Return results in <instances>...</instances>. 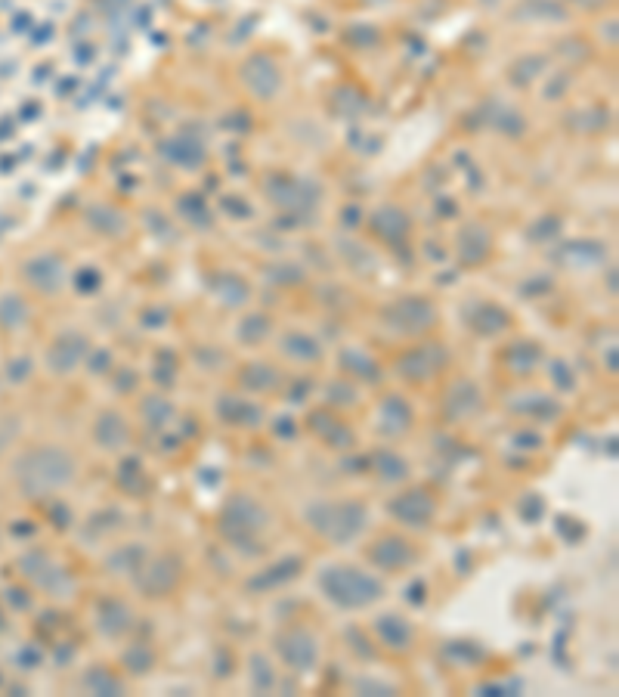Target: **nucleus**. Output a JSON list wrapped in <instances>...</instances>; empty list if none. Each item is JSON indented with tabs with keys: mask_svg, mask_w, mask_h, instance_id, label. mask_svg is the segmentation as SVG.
Here are the masks:
<instances>
[{
	"mask_svg": "<svg viewBox=\"0 0 619 697\" xmlns=\"http://www.w3.org/2000/svg\"><path fill=\"white\" fill-rule=\"evenodd\" d=\"M10 474L25 499H47L78 481V456L62 443H38L13 459Z\"/></svg>",
	"mask_w": 619,
	"mask_h": 697,
	"instance_id": "1",
	"label": "nucleus"
},
{
	"mask_svg": "<svg viewBox=\"0 0 619 697\" xmlns=\"http://www.w3.org/2000/svg\"><path fill=\"white\" fill-rule=\"evenodd\" d=\"M267 527H270L267 505L257 502L251 493L226 496L217 518H214V530H217L220 540L245 558L264 555L267 546H264V540H260V533H264Z\"/></svg>",
	"mask_w": 619,
	"mask_h": 697,
	"instance_id": "2",
	"label": "nucleus"
},
{
	"mask_svg": "<svg viewBox=\"0 0 619 697\" xmlns=\"http://www.w3.org/2000/svg\"><path fill=\"white\" fill-rule=\"evenodd\" d=\"M322 598L338 611H366L387 595V586L378 574L360 564H325L316 574Z\"/></svg>",
	"mask_w": 619,
	"mask_h": 697,
	"instance_id": "3",
	"label": "nucleus"
},
{
	"mask_svg": "<svg viewBox=\"0 0 619 697\" xmlns=\"http://www.w3.org/2000/svg\"><path fill=\"white\" fill-rule=\"evenodd\" d=\"M304 524L335 549L353 546L369 527V505L360 499H313L304 505Z\"/></svg>",
	"mask_w": 619,
	"mask_h": 697,
	"instance_id": "4",
	"label": "nucleus"
},
{
	"mask_svg": "<svg viewBox=\"0 0 619 697\" xmlns=\"http://www.w3.org/2000/svg\"><path fill=\"white\" fill-rule=\"evenodd\" d=\"M449 369V347L440 341H421L406 347L394 360V375L412 388H425Z\"/></svg>",
	"mask_w": 619,
	"mask_h": 697,
	"instance_id": "5",
	"label": "nucleus"
},
{
	"mask_svg": "<svg viewBox=\"0 0 619 697\" xmlns=\"http://www.w3.org/2000/svg\"><path fill=\"white\" fill-rule=\"evenodd\" d=\"M273 651H276V657L285 663V667L291 673H298V676L313 673L319 667V660H322V642H319L316 632L310 626H304V623L282 626L273 636Z\"/></svg>",
	"mask_w": 619,
	"mask_h": 697,
	"instance_id": "6",
	"label": "nucleus"
},
{
	"mask_svg": "<svg viewBox=\"0 0 619 697\" xmlns=\"http://www.w3.org/2000/svg\"><path fill=\"white\" fill-rule=\"evenodd\" d=\"M183 577H186V561L177 552H161L155 558L149 555L146 564L130 577V583H134V589L143 598L161 601V598H171L180 589Z\"/></svg>",
	"mask_w": 619,
	"mask_h": 697,
	"instance_id": "7",
	"label": "nucleus"
},
{
	"mask_svg": "<svg viewBox=\"0 0 619 697\" xmlns=\"http://www.w3.org/2000/svg\"><path fill=\"white\" fill-rule=\"evenodd\" d=\"M437 320H440V313H437V307L425 295L397 298V301H390L381 310L384 329H390L394 335H406V338H418V335L431 332L437 326Z\"/></svg>",
	"mask_w": 619,
	"mask_h": 697,
	"instance_id": "8",
	"label": "nucleus"
},
{
	"mask_svg": "<svg viewBox=\"0 0 619 697\" xmlns=\"http://www.w3.org/2000/svg\"><path fill=\"white\" fill-rule=\"evenodd\" d=\"M19 570H22V577H25L31 586H38L41 592H47V595H53V598H65V595L75 592L72 570L65 567V564H59L53 555L41 552V549H31L28 555H22Z\"/></svg>",
	"mask_w": 619,
	"mask_h": 697,
	"instance_id": "9",
	"label": "nucleus"
},
{
	"mask_svg": "<svg viewBox=\"0 0 619 697\" xmlns=\"http://www.w3.org/2000/svg\"><path fill=\"white\" fill-rule=\"evenodd\" d=\"M366 561L381 574H406L421 561V552L403 533H378L366 546Z\"/></svg>",
	"mask_w": 619,
	"mask_h": 697,
	"instance_id": "10",
	"label": "nucleus"
},
{
	"mask_svg": "<svg viewBox=\"0 0 619 697\" xmlns=\"http://www.w3.org/2000/svg\"><path fill=\"white\" fill-rule=\"evenodd\" d=\"M387 515L409 530H428L437 521V496L428 487H406L387 499Z\"/></svg>",
	"mask_w": 619,
	"mask_h": 697,
	"instance_id": "11",
	"label": "nucleus"
},
{
	"mask_svg": "<svg viewBox=\"0 0 619 697\" xmlns=\"http://www.w3.org/2000/svg\"><path fill=\"white\" fill-rule=\"evenodd\" d=\"M307 431L322 443L325 450H332V453H353L356 450V431L350 422H344L338 416V409L332 406H316L307 413Z\"/></svg>",
	"mask_w": 619,
	"mask_h": 697,
	"instance_id": "12",
	"label": "nucleus"
},
{
	"mask_svg": "<svg viewBox=\"0 0 619 697\" xmlns=\"http://www.w3.org/2000/svg\"><path fill=\"white\" fill-rule=\"evenodd\" d=\"M483 409V391L474 378H455V382L440 397V419L443 425H462L471 422Z\"/></svg>",
	"mask_w": 619,
	"mask_h": 697,
	"instance_id": "13",
	"label": "nucleus"
},
{
	"mask_svg": "<svg viewBox=\"0 0 619 697\" xmlns=\"http://www.w3.org/2000/svg\"><path fill=\"white\" fill-rule=\"evenodd\" d=\"M93 626H96V632H100L103 639L121 642V639L130 636V632H134L137 614H134V608H130L124 598L103 595V598L93 605Z\"/></svg>",
	"mask_w": 619,
	"mask_h": 697,
	"instance_id": "14",
	"label": "nucleus"
},
{
	"mask_svg": "<svg viewBox=\"0 0 619 697\" xmlns=\"http://www.w3.org/2000/svg\"><path fill=\"white\" fill-rule=\"evenodd\" d=\"M239 78L254 93V97L264 100V103H270L276 93L282 90V69H279V62L270 53L248 56L242 62V69H239Z\"/></svg>",
	"mask_w": 619,
	"mask_h": 697,
	"instance_id": "15",
	"label": "nucleus"
},
{
	"mask_svg": "<svg viewBox=\"0 0 619 697\" xmlns=\"http://www.w3.org/2000/svg\"><path fill=\"white\" fill-rule=\"evenodd\" d=\"M87 354H90V338L69 329V332L56 335L53 344L47 347V369H50V375L65 378V375H72L78 366H84Z\"/></svg>",
	"mask_w": 619,
	"mask_h": 697,
	"instance_id": "16",
	"label": "nucleus"
},
{
	"mask_svg": "<svg viewBox=\"0 0 619 697\" xmlns=\"http://www.w3.org/2000/svg\"><path fill=\"white\" fill-rule=\"evenodd\" d=\"M415 428V409L403 394H384L375 406V431L387 440L403 437Z\"/></svg>",
	"mask_w": 619,
	"mask_h": 697,
	"instance_id": "17",
	"label": "nucleus"
},
{
	"mask_svg": "<svg viewBox=\"0 0 619 697\" xmlns=\"http://www.w3.org/2000/svg\"><path fill=\"white\" fill-rule=\"evenodd\" d=\"M214 413L217 419L226 425V428H245V431H254L267 422V409L264 403L257 400H248L242 394H220L217 403H214Z\"/></svg>",
	"mask_w": 619,
	"mask_h": 697,
	"instance_id": "18",
	"label": "nucleus"
},
{
	"mask_svg": "<svg viewBox=\"0 0 619 697\" xmlns=\"http://www.w3.org/2000/svg\"><path fill=\"white\" fill-rule=\"evenodd\" d=\"M22 279L38 295H56L65 285V279H69V273H65V261L59 255L44 251V255H35L22 264Z\"/></svg>",
	"mask_w": 619,
	"mask_h": 697,
	"instance_id": "19",
	"label": "nucleus"
},
{
	"mask_svg": "<svg viewBox=\"0 0 619 697\" xmlns=\"http://www.w3.org/2000/svg\"><path fill=\"white\" fill-rule=\"evenodd\" d=\"M372 632H375V639H378V648H384L390 654H409L415 648V626L403 614H397V611L375 614Z\"/></svg>",
	"mask_w": 619,
	"mask_h": 697,
	"instance_id": "20",
	"label": "nucleus"
},
{
	"mask_svg": "<svg viewBox=\"0 0 619 697\" xmlns=\"http://www.w3.org/2000/svg\"><path fill=\"white\" fill-rule=\"evenodd\" d=\"M90 437L96 443V450L103 453H121L130 437H134V428H130L127 416L118 413V409H100L93 419V428H90Z\"/></svg>",
	"mask_w": 619,
	"mask_h": 697,
	"instance_id": "21",
	"label": "nucleus"
},
{
	"mask_svg": "<svg viewBox=\"0 0 619 697\" xmlns=\"http://www.w3.org/2000/svg\"><path fill=\"white\" fill-rule=\"evenodd\" d=\"M301 570H304V558L301 555H285L267 567H260L254 577H248L245 589L251 595H264V592H276L282 586H288L291 580H298L301 577Z\"/></svg>",
	"mask_w": 619,
	"mask_h": 697,
	"instance_id": "22",
	"label": "nucleus"
},
{
	"mask_svg": "<svg viewBox=\"0 0 619 697\" xmlns=\"http://www.w3.org/2000/svg\"><path fill=\"white\" fill-rule=\"evenodd\" d=\"M369 474H375L378 484L403 487L412 478V462L400 450H394V447H375L369 453Z\"/></svg>",
	"mask_w": 619,
	"mask_h": 697,
	"instance_id": "23",
	"label": "nucleus"
},
{
	"mask_svg": "<svg viewBox=\"0 0 619 697\" xmlns=\"http://www.w3.org/2000/svg\"><path fill=\"white\" fill-rule=\"evenodd\" d=\"M338 363H341V372L350 378V382H356V385L375 388V385L384 382L381 363H378L375 357H369L366 351H360V347H344L341 357H338Z\"/></svg>",
	"mask_w": 619,
	"mask_h": 697,
	"instance_id": "24",
	"label": "nucleus"
},
{
	"mask_svg": "<svg viewBox=\"0 0 619 697\" xmlns=\"http://www.w3.org/2000/svg\"><path fill=\"white\" fill-rule=\"evenodd\" d=\"M505 409L533 422H558L564 413V406L548 394H514L511 400H505Z\"/></svg>",
	"mask_w": 619,
	"mask_h": 697,
	"instance_id": "25",
	"label": "nucleus"
},
{
	"mask_svg": "<svg viewBox=\"0 0 619 697\" xmlns=\"http://www.w3.org/2000/svg\"><path fill=\"white\" fill-rule=\"evenodd\" d=\"M236 382H239V388L248 391V394H276V391L285 385V378H282V372H279L273 363L254 360V363H245V366L236 372Z\"/></svg>",
	"mask_w": 619,
	"mask_h": 697,
	"instance_id": "26",
	"label": "nucleus"
},
{
	"mask_svg": "<svg viewBox=\"0 0 619 697\" xmlns=\"http://www.w3.org/2000/svg\"><path fill=\"white\" fill-rule=\"evenodd\" d=\"M369 227H372V233H375L381 242H387V245H400V242L409 236V230H412V220H409V214H406L403 208H397V205H384V208H378V211L372 214Z\"/></svg>",
	"mask_w": 619,
	"mask_h": 697,
	"instance_id": "27",
	"label": "nucleus"
},
{
	"mask_svg": "<svg viewBox=\"0 0 619 697\" xmlns=\"http://www.w3.org/2000/svg\"><path fill=\"white\" fill-rule=\"evenodd\" d=\"M146 558H149L146 543H124V546H115L103 558V570L109 577H134L137 570L146 564Z\"/></svg>",
	"mask_w": 619,
	"mask_h": 697,
	"instance_id": "28",
	"label": "nucleus"
},
{
	"mask_svg": "<svg viewBox=\"0 0 619 697\" xmlns=\"http://www.w3.org/2000/svg\"><path fill=\"white\" fill-rule=\"evenodd\" d=\"M490 233L483 230V224H465L459 230V236H455V251H459V261L474 267V264H483L486 258H490Z\"/></svg>",
	"mask_w": 619,
	"mask_h": 697,
	"instance_id": "29",
	"label": "nucleus"
},
{
	"mask_svg": "<svg viewBox=\"0 0 619 697\" xmlns=\"http://www.w3.org/2000/svg\"><path fill=\"white\" fill-rule=\"evenodd\" d=\"M279 354L295 360V363H319L322 360V344L310 335V332H301V329H291L279 338Z\"/></svg>",
	"mask_w": 619,
	"mask_h": 697,
	"instance_id": "30",
	"label": "nucleus"
},
{
	"mask_svg": "<svg viewBox=\"0 0 619 697\" xmlns=\"http://www.w3.org/2000/svg\"><path fill=\"white\" fill-rule=\"evenodd\" d=\"M81 688L87 694H96V697H121V694H127V682L112 667H106V663H93V667H87V673L81 676Z\"/></svg>",
	"mask_w": 619,
	"mask_h": 697,
	"instance_id": "31",
	"label": "nucleus"
},
{
	"mask_svg": "<svg viewBox=\"0 0 619 697\" xmlns=\"http://www.w3.org/2000/svg\"><path fill=\"white\" fill-rule=\"evenodd\" d=\"M468 323H471V329H474L477 335L496 338V335H502V332L511 326V313H508L505 307L493 304V301H486V304H477V310L468 316Z\"/></svg>",
	"mask_w": 619,
	"mask_h": 697,
	"instance_id": "32",
	"label": "nucleus"
},
{
	"mask_svg": "<svg viewBox=\"0 0 619 697\" xmlns=\"http://www.w3.org/2000/svg\"><path fill=\"white\" fill-rule=\"evenodd\" d=\"M174 416H177V406L165 394H149L140 400V419H143L146 431H152V434L168 431Z\"/></svg>",
	"mask_w": 619,
	"mask_h": 697,
	"instance_id": "33",
	"label": "nucleus"
},
{
	"mask_svg": "<svg viewBox=\"0 0 619 697\" xmlns=\"http://www.w3.org/2000/svg\"><path fill=\"white\" fill-rule=\"evenodd\" d=\"M502 363L508 372L527 378L539 363H542V347L536 341H517V344H508L505 354H502Z\"/></svg>",
	"mask_w": 619,
	"mask_h": 697,
	"instance_id": "34",
	"label": "nucleus"
},
{
	"mask_svg": "<svg viewBox=\"0 0 619 697\" xmlns=\"http://www.w3.org/2000/svg\"><path fill=\"white\" fill-rule=\"evenodd\" d=\"M115 487L127 496H143L149 490V474L140 456H124L115 468Z\"/></svg>",
	"mask_w": 619,
	"mask_h": 697,
	"instance_id": "35",
	"label": "nucleus"
},
{
	"mask_svg": "<svg viewBox=\"0 0 619 697\" xmlns=\"http://www.w3.org/2000/svg\"><path fill=\"white\" fill-rule=\"evenodd\" d=\"M155 663H158V651L149 645V642H134V645H127L124 654H121V670L127 676H149L155 670Z\"/></svg>",
	"mask_w": 619,
	"mask_h": 697,
	"instance_id": "36",
	"label": "nucleus"
},
{
	"mask_svg": "<svg viewBox=\"0 0 619 697\" xmlns=\"http://www.w3.org/2000/svg\"><path fill=\"white\" fill-rule=\"evenodd\" d=\"M158 152L165 155L168 162L180 165V168H199L205 162V149L199 143H192V140H183V137L165 140L158 146Z\"/></svg>",
	"mask_w": 619,
	"mask_h": 697,
	"instance_id": "37",
	"label": "nucleus"
},
{
	"mask_svg": "<svg viewBox=\"0 0 619 697\" xmlns=\"http://www.w3.org/2000/svg\"><path fill=\"white\" fill-rule=\"evenodd\" d=\"M31 320V307L22 295L4 292L0 295V329L4 332H19Z\"/></svg>",
	"mask_w": 619,
	"mask_h": 697,
	"instance_id": "38",
	"label": "nucleus"
},
{
	"mask_svg": "<svg viewBox=\"0 0 619 697\" xmlns=\"http://www.w3.org/2000/svg\"><path fill=\"white\" fill-rule=\"evenodd\" d=\"M322 400L325 406H332V409H356L360 406V385L350 382L347 375L335 378V382H329L322 388Z\"/></svg>",
	"mask_w": 619,
	"mask_h": 697,
	"instance_id": "39",
	"label": "nucleus"
},
{
	"mask_svg": "<svg viewBox=\"0 0 619 697\" xmlns=\"http://www.w3.org/2000/svg\"><path fill=\"white\" fill-rule=\"evenodd\" d=\"M248 682H251V691H257V694H270L276 688L279 676H276V670H273V663H270L267 654H257L254 651L248 657Z\"/></svg>",
	"mask_w": 619,
	"mask_h": 697,
	"instance_id": "40",
	"label": "nucleus"
},
{
	"mask_svg": "<svg viewBox=\"0 0 619 697\" xmlns=\"http://www.w3.org/2000/svg\"><path fill=\"white\" fill-rule=\"evenodd\" d=\"M214 292L226 307H242L248 301V282L239 279L236 273H220L214 279Z\"/></svg>",
	"mask_w": 619,
	"mask_h": 697,
	"instance_id": "41",
	"label": "nucleus"
},
{
	"mask_svg": "<svg viewBox=\"0 0 619 697\" xmlns=\"http://www.w3.org/2000/svg\"><path fill=\"white\" fill-rule=\"evenodd\" d=\"M90 224L100 230V233H106V236H121L127 230L124 214H118L112 208H93L90 211Z\"/></svg>",
	"mask_w": 619,
	"mask_h": 697,
	"instance_id": "42",
	"label": "nucleus"
},
{
	"mask_svg": "<svg viewBox=\"0 0 619 697\" xmlns=\"http://www.w3.org/2000/svg\"><path fill=\"white\" fill-rule=\"evenodd\" d=\"M270 320H267V316H248V320H242L239 323V341L242 344H260V341H264L267 335H270Z\"/></svg>",
	"mask_w": 619,
	"mask_h": 697,
	"instance_id": "43",
	"label": "nucleus"
},
{
	"mask_svg": "<svg viewBox=\"0 0 619 697\" xmlns=\"http://www.w3.org/2000/svg\"><path fill=\"white\" fill-rule=\"evenodd\" d=\"M344 639H347V645H350V651L360 657V660H366V663H372L375 657H378V645H372V639L366 636L363 629H356V626H347V632H344Z\"/></svg>",
	"mask_w": 619,
	"mask_h": 697,
	"instance_id": "44",
	"label": "nucleus"
},
{
	"mask_svg": "<svg viewBox=\"0 0 619 697\" xmlns=\"http://www.w3.org/2000/svg\"><path fill=\"white\" fill-rule=\"evenodd\" d=\"M124 515L118 512V509H100L96 515H90V521H87V530H90V536H109L112 530H118L124 521H121Z\"/></svg>",
	"mask_w": 619,
	"mask_h": 697,
	"instance_id": "45",
	"label": "nucleus"
},
{
	"mask_svg": "<svg viewBox=\"0 0 619 697\" xmlns=\"http://www.w3.org/2000/svg\"><path fill=\"white\" fill-rule=\"evenodd\" d=\"M84 366H87V372L96 375V378H100V375H112L115 357H112V351H106V347H90V354H87Z\"/></svg>",
	"mask_w": 619,
	"mask_h": 697,
	"instance_id": "46",
	"label": "nucleus"
},
{
	"mask_svg": "<svg viewBox=\"0 0 619 697\" xmlns=\"http://www.w3.org/2000/svg\"><path fill=\"white\" fill-rule=\"evenodd\" d=\"M174 372H177V357L165 351V354L158 357V363H155L152 378H155V382H158L161 388H171V385L177 382V375H174Z\"/></svg>",
	"mask_w": 619,
	"mask_h": 697,
	"instance_id": "47",
	"label": "nucleus"
},
{
	"mask_svg": "<svg viewBox=\"0 0 619 697\" xmlns=\"http://www.w3.org/2000/svg\"><path fill=\"white\" fill-rule=\"evenodd\" d=\"M548 369H551V382H555L558 394H573L576 391V375L570 372V366L564 360H555Z\"/></svg>",
	"mask_w": 619,
	"mask_h": 697,
	"instance_id": "48",
	"label": "nucleus"
},
{
	"mask_svg": "<svg viewBox=\"0 0 619 697\" xmlns=\"http://www.w3.org/2000/svg\"><path fill=\"white\" fill-rule=\"evenodd\" d=\"M279 391L285 394V400H288L291 406H301V403H307V397L313 394V378H295V382L282 385Z\"/></svg>",
	"mask_w": 619,
	"mask_h": 697,
	"instance_id": "49",
	"label": "nucleus"
},
{
	"mask_svg": "<svg viewBox=\"0 0 619 697\" xmlns=\"http://www.w3.org/2000/svg\"><path fill=\"white\" fill-rule=\"evenodd\" d=\"M511 447L514 450H524V453H536L545 447V437L533 428H524V431H514L511 434Z\"/></svg>",
	"mask_w": 619,
	"mask_h": 697,
	"instance_id": "50",
	"label": "nucleus"
},
{
	"mask_svg": "<svg viewBox=\"0 0 619 697\" xmlns=\"http://www.w3.org/2000/svg\"><path fill=\"white\" fill-rule=\"evenodd\" d=\"M520 518H524L527 524H539L542 515H545V499L539 493H527L524 499H520Z\"/></svg>",
	"mask_w": 619,
	"mask_h": 697,
	"instance_id": "51",
	"label": "nucleus"
},
{
	"mask_svg": "<svg viewBox=\"0 0 619 697\" xmlns=\"http://www.w3.org/2000/svg\"><path fill=\"white\" fill-rule=\"evenodd\" d=\"M555 533H561V540L573 546L576 540H582V536H585V527H582V521H576L570 515H558L555 518Z\"/></svg>",
	"mask_w": 619,
	"mask_h": 697,
	"instance_id": "52",
	"label": "nucleus"
},
{
	"mask_svg": "<svg viewBox=\"0 0 619 697\" xmlns=\"http://www.w3.org/2000/svg\"><path fill=\"white\" fill-rule=\"evenodd\" d=\"M356 694H397V685H390L384 679H372V676H360L353 682Z\"/></svg>",
	"mask_w": 619,
	"mask_h": 697,
	"instance_id": "53",
	"label": "nucleus"
},
{
	"mask_svg": "<svg viewBox=\"0 0 619 697\" xmlns=\"http://www.w3.org/2000/svg\"><path fill=\"white\" fill-rule=\"evenodd\" d=\"M31 372H35V363H31L28 357H16V360H10V363H7V378H10L13 385L28 382Z\"/></svg>",
	"mask_w": 619,
	"mask_h": 697,
	"instance_id": "54",
	"label": "nucleus"
},
{
	"mask_svg": "<svg viewBox=\"0 0 619 697\" xmlns=\"http://www.w3.org/2000/svg\"><path fill=\"white\" fill-rule=\"evenodd\" d=\"M137 385H140V378H137L134 369H118V372H112V388H115L118 394H134Z\"/></svg>",
	"mask_w": 619,
	"mask_h": 697,
	"instance_id": "55",
	"label": "nucleus"
},
{
	"mask_svg": "<svg viewBox=\"0 0 619 697\" xmlns=\"http://www.w3.org/2000/svg\"><path fill=\"white\" fill-rule=\"evenodd\" d=\"M403 595H406V601L412 608H421L428 601V583L425 580H412L406 589H403Z\"/></svg>",
	"mask_w": 619,
	"mask_h": 697,
	"instance_id": "56",
	"label": "nucleus"
},
{
	"mask_svg": "<svg viewBox=\"0 0 619 697\" xmlns=\"http://www.w3.org/2000/svg\"><path fill=\"white\" fill-rule=\"evenodd\" d=\"M270 428H273V434H276L279 440H295V437H298V422L291 419V416H276Z\"/></svg>",
	"mask_w": 619,
	"mask_h": 697,
	"instance_id": "57",
	"label": "nucleus"
},
{
	"mask_svg": "<svg viewBox=\"0 0 619 697\" xmlns=\"http://www.w3.org/2000/svg\"><path fill=\"white\" fill-rule=\"evenodd\" d=\"M100 282H103V276L96 273L93 267L78 273V289H81V292H96V289H100Z\"/></svg>",
	"mask_w": 619,
	"mask_h": 697,
	"instance_id": "58",
	"label": "nucleus"
},
{
	"mask_svg": "<svg viewBox=\"0 0 619 697\" xmlns=\"http://www.w3.org/2000/svg\"><path fill=\"white\" fill-rule=\"evenodd\" d=\"M53 518H56L53 524H56L59 530H69V527H72V512H69V505H59V502H56V505H53Z\"/></svg>",
	"mask_w": 619,
	"mask_h": 697,
	"instance_id": "59",
	"label": "nucleus"
},
{
	"mask_svg": "<svg viewBox=\"0 0 619 697\" xmlns=\"http://www.w3.org/2000/svg\"><path fill=\"white\" fill-rule=\"evenodd\" d=\"M214 660H217V676H220V679H226V676H230V667H236V660L226 657V648H217V651H214Z\"/></svg>",
	"mask_w": 619,
	"mask_h": 697,
	"instance_id": "60",
	"label": "nucleus"
},
{
	"mask_svg": "<svg viewBox=\"0 0 619 697\" xmlns=\"http://www.w3.org/2000/svg\"><path fill=\"white\" fill-rule=\"evenodd\" d=\"M604 366H607L610 375H616V351H613V347H610V354H604Z\"/></svg>",
	"mask_w": 619,
	"mask_h": 697,
	"instance_id": "61",
	"label": "nucleus"
}]
</instances>
